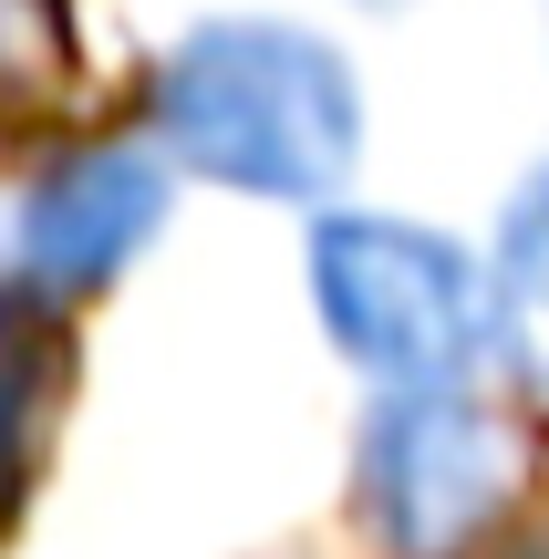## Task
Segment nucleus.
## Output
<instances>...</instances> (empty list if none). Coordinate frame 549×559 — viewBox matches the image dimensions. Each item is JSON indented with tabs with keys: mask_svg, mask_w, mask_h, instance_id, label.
<instances>
[{
	"mask_svg": "<svg viewBox=\"0 0 549 559\" xmlns=\"http://www.w3.org/2000/svg\"><path fill=\"white\" fill-rule=\"evenodd\" d=\"M529 559H549V539H539V549H529Z\"/></svg>",
	"mask_w": 549,
	"mask_h": 559,
	"instance_id": "nucleus-8",
	"label": "nucleus"
},
{
	"mask_svg": "<svg viewBox=\"0 0 549 559\" xmlns=\"http://www.w3.org/2000/svg\"><path fill=\"white\" fill-rule=\"evenodd\" d=\"M156 218H166L156 156H135V145H83V156H62L52 177L21 198V260H32L41 290H94V280H115L156 239Z\"/></svg>",
	"mask_w": 549,
	"mask_h": 559,
	"instance_id": "nucleus-4",
	"label": "nucleus"
},
{
	"mask_svg": "<svg viewBox=\"0 0 549 559\" xmlns=\"http://www.w3.org/2000/svg\"><path fill=\"white\" fill-rule=\"evenodd\" d=\"M311 290L332 342L394 394H467L498 342V290L415 218H332L311 239Z\"/></svg>",
	"mask_w": 549,
	"mask_h": 559,
	"instance_id": "nucleus-2",
	"label": "nucleus"
},
{
	"mask_svg": "<svg viewBox=\"0 0 549 559\" xmlns=\"http://www.w3.org/2000/svg\"><path fill=\"white\" fill-rule=\"evenodd\" d=\"M156 124L187 166H207L239 198H322L353 177L363 94L353 62L290 21H207L166 52Z\"/></svg>",
	"mask_w": 549,
	"mask_h": 559,
	"instance_id": "nucleus-1",
	"label": "nucleus"
},
{
	"mask_svg": "<svg viewBox=\"0 0 549 559\" xmlns=\"http://www.w3.org/2000/svg\"><path fill=\"white\" fill-rule=\"evenodd\" d=\"M509 487H518V445L467 394H394L363 425V508L384 528V549L405 559L467 549L509 508Z\"/></svg>",
	"mask_w": 549,
	"mask_h": 559,
	"instance_id": "nucleus-3",
	"label": "nucleus"
},
{
	"mask_svg": "<svg viewBox=\"0 0 549 559\" xmlns=\"http://www.w3.org/2000/svg\"><path fill=\"white\" fill-rule=\"evenodd\" d=\"M498 342L518 353V373L549 383V166L518 187L509 228H498Z\"/></svg>",
	"mask_w": 549,
	"mask_h": 559,
	"instance_id": "nucleus-5",
	"label": "nucleus"
},
{
	"mask_svg": "<svg viewBox=\"0 0 549 559\" xmlns=\"http://www.w3.org/2000/svg\"><path fill=\"white\" fill-rule=\"evenodd\" d=\"M62 83H73L62 0H0V104H52Z\"/></svg>",
	"mask_w": 549,
	"mask_h": 559,
	"instance_id": "nucleus-7",
	"label": "nucleus"
},
{
	"mask_svg": "<svg viewBox=\"0 0 549 559\" xmlns=\"http://www.w3.org/2000/svg\"><path fill=\"white\" fill-rule=\"evenodd\" d=\"M52 353H62L52 321L0 311V528H11L21 477H32V456H41V404H52V373H62Z\"/></svg>",
	"mask_w": 549,
	"mask_h": 559,
	"instance_id": "nucleus-6",
	"label": "nucleus"
}]
</instances>
